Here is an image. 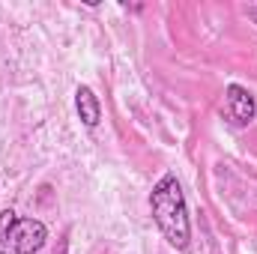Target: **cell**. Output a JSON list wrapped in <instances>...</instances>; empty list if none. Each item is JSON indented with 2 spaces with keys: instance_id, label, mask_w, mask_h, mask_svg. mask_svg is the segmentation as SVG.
I'll return each mask as SVG.
<instances>
[{
  "instance_id": "1",
  "label": "cell",
  "mask_w": 257,
  "mask_h": 254,
  "mask_svg": "<svg viewBox=\"0 0 257 254\" xmlns=\"http://www.w3.org/2000/svg\"><path fill=\"white\" fill-rule=\"evenodd\" d=\"M150 212H153V221L159 224L162 236L177 251H186L189 239H192V224H189V206H186L183 186L174 174H165L156 183V189L150 194Z\"/></svg>"
},
{
  "instance_id": "2",
  "label": "cell",
  "mask_w": 257,
  "mask_h": 254,
  "mask_svg": "<svg viewBox=\"0 0 257 254\" xmlns=\"http://www.w3.org/2000/svg\"><path fill=\"white\" fill-rule=\"evenodd\" d=\"M48 239L39 218H24L12 209L0 212V254H36Z\"/></svg>"
},
{
  "instance_id": "3",
  "label": "cell",
  "mask_w": 257,
  "mask_h": 254,
  "mask_svg": "<svg viewBox=\"0 0 257 254\" xmlns=\"http://www.w3.org/2000/svg\"><path fill=\"white\" fill-rule=\"evenodd\" d=\"M224 99H227V120L230 123H236V126H248L251 120H254V96L245 90V87H239V84H230L227 90H224Z\"/></svg>"
},
{
  "instance_id": "4",
  "label": "cell",
  "mask_w": 257,
  "mask_h": 254,
  "mask_svg": "<svg viewBox=\"0 0 257 254\" xmlns=\"http://www.w3.org/2000/svg\"><path fill=\"white\" fill-rule=\"evenodd\" d=\"M75 108H78V117H81V123L84 126H96L99 120H102V105H99V96L90 90V87H78L75 90Z\"/></svg>"
},
{
  "instance_id": "5",
  "label": "cell",
  "mask_w": 257,
  "mask_h": 254,
  "mask_svg": "<svg viewBox=\"0 0 257 254\" xmlns=\"http://www.w3.org/2000/svg\"><path fill=\"white\" fill-rule=\"evenodd\" d=\"M251 18H254V21H257V3H254V6H251Z\"/></svg>"
}]
</instances>
